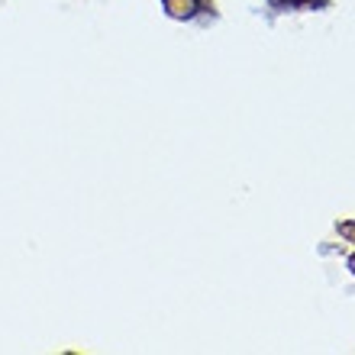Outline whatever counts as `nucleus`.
Here are the masks:
<instances>
[{
	"label": "nucleus",
	"mask_w": 355,
	"mask_h": 355,
	"mask_svg": "<svg viewBox=\"0 0 355 355\" xmlns=\"http://www.w3.org/2000/svg\"><path fill=\"white\" fill-rule=\"evenodd\" d=\"M162 3H165V10L178 19H191L197 10H200V0H162Z\"/></svg>",
	"instance_id": "f257e3e1"
},
{
	"label": "nucleus",
	"mask_w": 355,
	"mask_h": 355,
	"mask_svg": "<svg viewBox=\"0 0 355 355\" xmlns=\"http://www.w3.org/2000/svg\"><path fill=\"white\" fill-rule=\"evenodd\" d=\"M349 268H352V275H355V259H352V262H349Z\"/></svg>",
	"instance_id": "f03ea898"
}]
</instances>
